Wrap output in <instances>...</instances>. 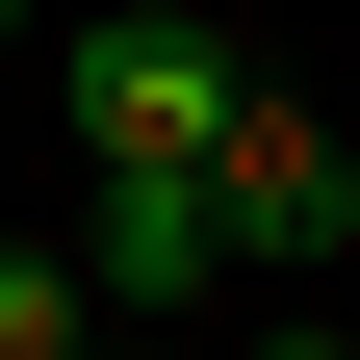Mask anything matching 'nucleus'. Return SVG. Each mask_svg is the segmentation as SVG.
<instances>
[{"instance_id":"1","label":"nucleus","mask_w":360,"mask_h":360,"mask_svg":"<svg viewBox=\"0 0 360 360\" xmlns=\"http://www.w3.org/2000/svg\"><path fill=\"white\" fill-rule=\"evenodd\" d=\"M52 103H77V155L103 180H206L232 155V26H180V0H103V26H52Z\"/></svg>"},{"instance_id":"2","label":"nucleus","mask_w":360,"mask_h":360,"mask_svg":"<svg viewBox=\"0 0 360 360\" xmlns=\"http://www.w3.org/2000/svg\"><path fill=\"white\" fill-rule=\"evenodd\" d=\"M206 232H232V257H283V283H309V257L360 232V155H335V129L283 103V77H257V103H232V155H206Z\"/></svg>"},{"instance_id":"3","label":"nucleus","mask_w":360,"mask_h":360,"mask_svg":"<svg viewBox=\"0 0 360 360\" xmlns=\"http://www.w3.org/2000/svg\"><path fill=\"white\" fill-rule=\"evenodd\" d=\"M77 283H103V309H155V335H180V309L232 283V232H206V180H103V206H77Z\"/></svg>"},{"instance_id":"4","label":"nucleus","mask_w":360,"mask_h":360,"mask_svg":"<svg viewBox=\"0 0 360 360\" xmlns=\"http://www.w3.org/2000/svg\"><path fill=\"white\" fill-rule=\"evenodd\" d=\"M0 360H103V283H77L52 232H0Z\"/></svg>"},{"instance_id":"5","label":"nucleus","mask_w":360,"mask_h":360,"mask_svg":"<svg viewBox=\"0 0 360 360\" xmlns=\"http://www.w3.org/2000/svg\"><path fill=\"white\" fill-rule=\"evenodd\" d=\"M232 360H360V335H309V309H283V335H232Z\"/></svg>"},{"instance_id":"6","label":"nucleus","mask_w":360,"mask_h":360,"mask_svg":"<svg viewBox=\"0 0 360 360\" xmlns=\"http://www.w3.org/2000/svg\"><path fill=\"white\" fill-rule=\"evenodd\" d=\"M103 360H180V335H103Z\"/></svg>"},{"instance_id":"7","label":"nucleus","mask_w":360,"mask_h":360,"mask_svg":"<svg viewBox=\"0 0 360 360\" xmlns=\"http://www.w3.org/2000/svg\"><path fill=\"white\" fill-rule=\"evenodd\" d=\"M0 26H26V0H0Z\"/></svg>"}]
</instances>
